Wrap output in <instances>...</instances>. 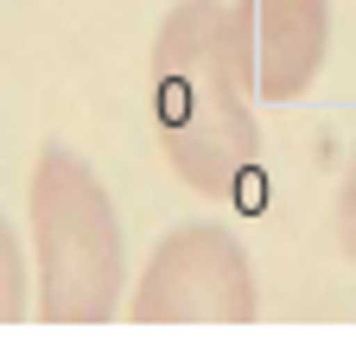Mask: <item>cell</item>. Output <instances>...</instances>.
Listing matches in <instances>:
<instances>
[{
  "mask_svg": "<svg viewBox=\"0 0 356 356\" xmlns=\"http://www.w3.org/2000/svg\"><path fill=\"white\" fill-rule=\"evenodd\" d=\"M254 83L222 0H178L153 32V134L165 165L204 197H236L261 165Z\"/></svg>",
  "mask_w": 356,
  "mask_h": 356,
  "instance_id": "1",
  "label": "cell"
},
{
  "mask_svg": "<svg viewBox=\"0 0 356 356\" xmlns=\"http://www.w3.org/2000/svg\"><path fill=\"white\" fill-rule=\"evenodd\" d=\"M26 216H32V254H38V318L108 325L127 293V236L89 159L70 147H44L32 165Z\"/></svg>",
  "mask_w": 356,
  "mask_h": 356,
  "instance_id": "2",
  "label": "cell"
},
{
  "mask_svg": "<svg viewBox=\"0 0 356 356\" xmlns=\"http://www.w3.org/2000/svg\"><path fill=\"white\" fill-rule=\"evenodd\" d=\"M261 312L254 267L236 229L222 222H178L147 254V274L134 286L140 325H248Z\"/></svg>",
  "mask_w": 356,
  "mask_h": 356,
  "instance_id": "3",
  "label": "cell"
},
{
  "mask_svg": "<svg viewBox=\"0 0 356 356\" xmlns=\"http://www.w3.org/2000/svg\"><path fill=\"white\" fill-rule=\"evenodd\" d=\"M236 51L261 102H299L331 58V0H229Z\"/></svg>",
  "mask_w": 356,
  "mask_h": 356,
  "instance_id": "4",
  "label": "cell"
},
{
  "mask_svg": "<svg viewBox=\"0 0 356 356\" xmlns=\"http://www.w3.org/2000/svg\"><path fill=\"white\" fill-rule=\"evenodd\" d=\"M331 229H337V248L356 261V153H350V172H343V191H337V210H331Z\"/></svg>",
  "mask_w": 356,
  "mask_h": 356,
  "instance_id": "5",
  "label": "cell"
},
{
  "mask_svg": "<svg viewBox=\"0 0 356 356\" xmlns=\"http://www.w3.org/2000/svg\"><path fill=\"white\" fill-rule=\"evenodd\" d=\"M0 248H7V299H0V318L19 325V318H26V293H19V229H13V216H7V236H0Z\"/></svg>",
  "mask_w": 356,
  "mask_h": 356,
  "instance_id": "6",
  "label": "cell"
}]
</instances>
